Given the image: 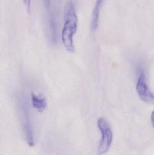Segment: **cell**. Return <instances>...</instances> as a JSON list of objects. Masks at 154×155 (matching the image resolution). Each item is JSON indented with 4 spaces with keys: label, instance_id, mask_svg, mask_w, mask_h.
Returning <instances> with one entry per match:
<instances>
[{
    "label": "cell",
    "instance_id": "7a4b0ae2",
    "mask_svg": "<svg viewBox=\"0 0 154 155\" xmlns=\"http://www.w3.org/2000/svg\"><path fill=\"white\" fill-rule=\"evenodd\" d=\"M97 124L102 133V138L98 150V153L101 155L106 153L109 149L113 139V134L109 124L103 117L98 119Z\"/></svg>",
    "mask_w": 154,
    "mask_h": 155
},
{
    "label": "cell",
    "instance_id": "ba28073f",
    "mask_svg": "<svg viewBox=\"0 0 154 155\" xmlns=\"http://www.w3.org/2000/svg\"><path fill=\"white\" fill-rule=\"evenodd\" d=\"M44 4L46 8H49L50 5V0H44Z\"/></svg>",
    "mask_w": 154,
    "mask_h": 155
},
{
    "label": "cell",
    "instance_id": "9c48e42d",
    "mask_svg": "<svg viewBox=\"0 0 154 155\" xmlns=\"http://www.w3.org/2000/svg\"><path fill=\"white\" fill-rule=\"evenodd\" d=\"M151 121H152V124L153 127L154 128V110L152 112L151 114Z\"/></svg>",
    "mask_w": 154,
    "mask_h": 155
},
{
    "label": "cell",
    "instance_id": "52a82bcc",
    "mask_svg": "<svg viewBox=\"0 0 154 155\" xmlns=\"http://www.w3.org/2000/svg\"><path fill=\"white\" fill-rule=\"evenodd\" d=\"M23 1L24 2V4L26 6L28 13H30L31 0H23Z\"/></svg>",
    "mask_w": 154,
    "mask_h": 155
},
{
    "label": "cell",
    "instance_id": "3957f363",
    "mask_svg": "<svg viewBox=\"0 0 154 155\" xmlns=\"http://www.w3.org/2000/svg\"><path fill=\"white\" fill-rule=\"evenodd\" d=\"M136 90L140 98L145 103L154 104V94L149 89L144 71L140 73L136 85Z\"/></svg>",
    "mask_w": 154,
    "mask_h": 155
},
{
    "label": "cell",
    "instance_id": "8992f818",
    "mask_svg": "<svg viewBox=\"0 0 154 155\" xmlns=\"http://www.w3.org/2000/svg\"><path fill=\"white\" fill-rule=\"evenodd\" d=\"M104 0H96V5L93 11L92 21H91V29L93 31L96 30L98 26L100 9L104 3Z\"/></svg>",
    "mask_w": 154,
    "mask_h": 155
},
{
    "label": "cell",
    "instance_id": "6da1fadb",
    "mask_svg": "<svg viewBox=\"0 0 154 155\" xmlns=\"http://www.w3.org/2000/svg\"><path fill=\"white\" fill-rule=\"evenodd\" d=\"M64 19L65 23L61 35L62 42L68 51L73 53L75 47L73 38L77 31L78 19L75 6L71 0H68L65 5Z\"/></svg>",
    "mask_w": 154,
    "mask_h": 155
},
{
    "label": "cell",
    "instance_id": "277c9868",
    "mask_svg": "<svg viewBox=\"0 0 154 155\" xmlns=\"http://www.w3.org/2000/svg\"><path fill=\"white\" fill-rule=\"evenodd\" d=\"M21 118L22 125L24 133L25 135L26 141L30 146L33 147L34 146L33 136L32 130L30 121V117L28 110L25 106L22 107L21 113Z\"/></svg>",
    "mask_w": 154,
    "mask_h": 155
},
{
    "label": "cell",
    "instance_id": "5b68a950",
    "mask_svg": "<svg viewBox=\"0 0 154 155\" xmlns=\"http://www.w3.org/2000/svg\"><path fill=\"white\" fill-rule=\"evenodd\" d=\"M31 101L33 106L39 112H43L47 106V100L45 97H39L34 93L31 94Z\"/></svg>",
    "mask_w": 154,
    "mask_h": 155
}]
</instances>
